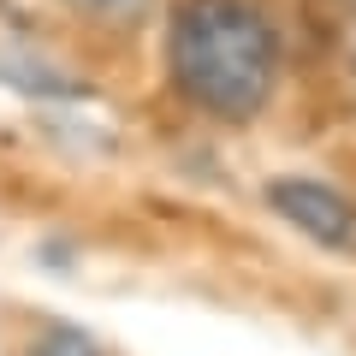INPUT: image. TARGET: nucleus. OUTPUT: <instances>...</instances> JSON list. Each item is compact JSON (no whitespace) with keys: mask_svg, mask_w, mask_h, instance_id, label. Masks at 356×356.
<instances>
[{"mask_svg":"<svg viewBox=\"0 0 356 356\" xmlns=\"http://www.w3.org/2000/svg\"><path fill=\"white\" fill-rule=\"evenodd\" d=\"M166 77L196 113L243 125L280 77V36L255 0H178L166 24Z\"/></svg>","mask_w":356,"mask_h":356,"instance_id":"f257e3e1","label":"nucleus"},{"mask_svg":"<svg viewBox=\"0 0 356 356\" xmlns=\"http://www.w3.org/2000/svg\"><path fill=\"white\" fill-rule=\"evenodd\" d=\"M261 196H267V208L285 214L303 238L327 243V250H350L356 243V202L339 191V184H327V178L285 172V178H273Z\"/></svg>","mask_w":356,"mask_h":356,"instance_id":"f03ea898","label":"nucleus"},{"mask_svg":"<svg viewBox=\"0 0 356 356\" xmlns=\"http://www.w3.org/2000/svg\"><path fill=\"white\" fill-rule=\"evenodd\" d=\"M60 6L95 18V24H113V30H131V24H143L154 13V0H60Z\"/></svg>","mask_w":356,"mask_h":356,"instance_id":"7ed1b4c3","label":"nucleus"},{"mask_svg":"<svg viewBox=\"0 0 356 356\" xmlns=\"http://www.w3.org/2000/svg\"><path fill=\"white\" fill-rule=\"evenodd\" d=\"M30 356H102V344L89 339V332L65 327V321H54V327H42V332H36Z\"/></svg>","mask_w":356,"mask_h":356,"instance_id":"20e7f679","label":"nucleus"},{"mask_svg":"<svg viewBox=\"0 0 356 356\" xmlns=\"http://www.w3.org/2000/svg\"><path fill=\"white\" fill-rule=\"evenodd\" d=\"M344 60H350V72H356V18H350V30H344Z\"/></svg>","mask_w":356,"mask_h":356,"instance_id":"39448f33","label":"nucleus"}]
</instances>
